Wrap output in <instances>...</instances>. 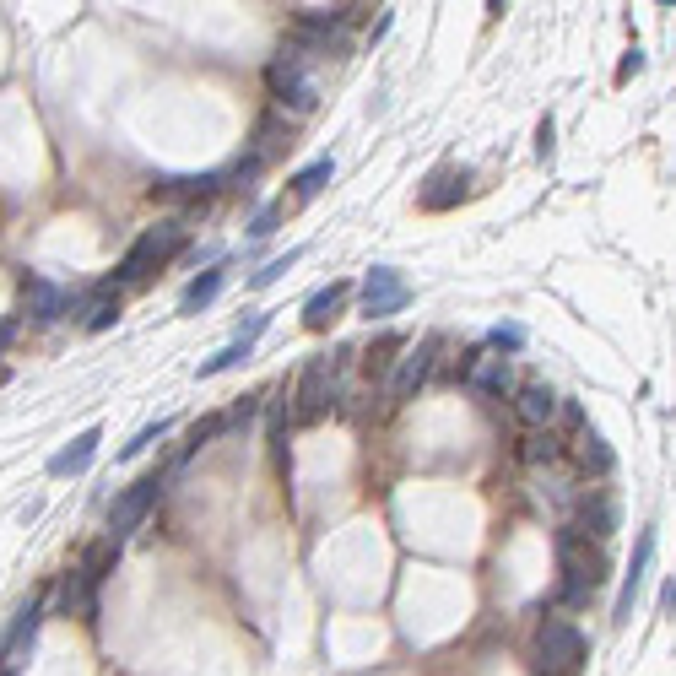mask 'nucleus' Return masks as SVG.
I'll return each mask as SVG.
<instances>
[{
  "label": "nucleus",
  "instance_id": "nucleus-23",
  "mask_svg": "<svg viewBox=\"0 0 676 676\" xmlns=\"http://www.w3.org/2000/svg\"><path fill=\"white\" fill-rule=\"evenodd\" d=\"M114 563H119V541H98V547H87V558H82V579L87 585H98V579H109L114 574Z\"/></svg>",
  "mask_w": 676,
  "mask_h": 676
},
{
  "label": "nucleus",
  "instance_id": "nucleus-34",
  "mask_svg": "<svg viewBox=\"0 0 676 676\" xmlns=\"http://www.w3.org/2000/svg\"><path fill=\"white\" fill-rule=\"evenodd\" d=\"M552 152V119H541V130H536V157H547Z\"/></svg>",
  "mask_w": 676,
  "mask_h": 676
},
{
  "label": "nucleus",
  "instance_id": "nucleus-11",
  "mask_svg": "<svg viewBox=\"0 0 676 676\" xmlns=\"http://www.w3.org/2000/svg\"><path fill=\"white\" fill-rule=\"evenodd\" d=\"M574 530L579 536H595V541H606L617 530V503L601 493V487H590V498H579V520H574Z\"/></svg>",
  "mask_w": 676,
  "mask_h": 676
},
{
  "label": "nucleus",
  "instance_id": "nucleus-2",
  "mask_svg": "<svg viewBox=\"0 0 676 676\" xmlns=\"http://www.w3.org/2000/svg\"><path fill=\"white\" fill-rule=\"evenodd\" d=\"M265 87L276 92V103L293 114H314V103H320V87H314L309 76V55H303L298 44H287L282 55L265 65Z\"/></svg>",
  "mask_w": 676,
  "mask_h": 676
},
{
  "label": "nucleus",
  "instance_id": "nucleus-1",
  "mask_svg": "<svg viewBox=\"0 0 676 676\" xmlns=\"http://www.w3.org/2000/svg\"><path fill=\"white\" fill-rule=\"evenodd\" d=\"M558 568H563V585H558V601L563 606H585L595 585L606 579V552H595L574 525L558 530Z\"/></svg>",
  "mask_w": 676,
  "mask_h": 676
},
{
  "label": "nucleus",
  "instance_id": "nucleus-8",
  "mask_svg": "<svg viewBox=\"0 0 676 676\" xmlns=\"http://www.w3.org/2000/svg\"><path fill=\"white\" fill-rule=\"evenodd\" d=\"M649 563H655V530H639L633 563H628V574H622V595H617V617H612V628H628V622H633V601H639V590H644Z\"/></svg>",
  "mask_w": 676,
  "mask_h": 676
},
{
  "label": "nucleus",
  "instance_id": "nucleus-35",
  "mask_svg": "<svg viewBox=\"0 0 676 676\" xmlns=\"http://www.w3.org/2000/svg\"><path fill=\"white\" fill-rule=\"evenodd\" d=\"M660 612H666V617H676V574L666 579V595H660Z\"/></svg>",
  "mask_w": 676,
  "mask_h": 676
},
{
  "label": "nucleus",
  "instance_id": "nucleus-9",
  "mask_svg": "<svg viewBox=\"0 0 676 676\" xmlns=\"http://www.w3.org/2000/svg\"><path fill=\"white\" fill-rule=\"evenodd\" d=\"M466 184H471V168L444 163V168H433V174H428V184H422V195H417V206H422V211H449V206L466 201Z\"/></svg>",
  "mask_w": 676,
  "mask_h": 676
},
{
  "label": "nucleus",
  "instance_id": "nucleus-7",
  "mask_svg": "<svg viewBox=\"0 0 676 676\" xmlns=\"http://www.w3.org/2000/svg\"><path fill=\"white\" fill-rule=\"evenodd\" d=\"M433 352H439V336H428L422 347H412L395 363V374H390V406H406L412 395L428 384V374H433Z\"/></svg>",
  "mask_w": 676,
  "mask_h": 676
},
{
  "label": "nucleus",
  "instance_id": "nucleus-3",
  "mask_svg": "<svg viewBox=\"0 0 676 676\" xmlns=\"http://www.w3.org/2000/svg\"><path fill=\"white\" fill-rule=\"evenodd\" d=\"M179 249H184V222H163V228L141 233L136 244L125 249V260H119L114 282H147V276L157 271V265H163V260H174Z\"/></svg>",
  "mask_w": 676,
  "mask_h": 676
},
{
  "label": "nucleus",
  "instance_id": "nucleus-19",
  "mask_svg": "<svg viewBox=\"0 0 676 676\" xmlns=\"http://www.w3.org/2000/svg\"><path fill=\"white\" fill-rule=\"evenodd\" d=\"M38 622H44V601H33V606H22L17 617H11V628H6V639H0V660L6 655H17L22 644H33V633H38Z\"/></svg>",
  "mask_w": 676,
  "mask_h": 676
},
{
  "label": "nucleus",
  "instance_id": "nucleus-25",
  "mask_svg": "<svg viewBox=\"0 0 676 676\" xmlns=\"http://www.w3.org/2000/svg\"><path fill=\"white\" fill-rule=\"evenodd\" d=\"M298 260H303V249H287L282 260H271V265H265V271H255V276H249V287H271V282H282V276L293 271Z\"/></svg>",
  "mask_w": 676,
  "mask_h": 676
},
{
  "label": "nucleus",
  "instance_id": "nucleus-27",
  "mask_svg": "<svg viewBox=\"0 0 676 676\" xmlns=\"http://www.w3.org/2000/svg\"><path fill=\"white\" fill-rule=\"evenodd\" d=\"M82 601H87V579H82V568H76V574H65V585H60V612H76Z\"/></svg>",
  "mask_w": 676,
  "mask_h": 676
},
{
  "label": "nucleus",
  "instance_id": "nucleus-21",
  "mask_svg": "<svg viewBox=\"0 0 676 676\" xmlns=\"http://www.w3.org/2000/svg\"><path fill=\"white\" fill-rule=\"evenodd\" d=\"M282 147H287V119L265 114L260 125H255V141H249V157H255V163H271Z\"/></svg>",
  "mask_w": 676,
  "mask_h": 676
},
{
  "label": "nucleus",
  "instance_id": "nucleus-10",
  "mask_svg": "<svg viewBox=\"0 0 676 676\" xmlns=\"http://www.w3.org/2000/svg\"><path fill=\"white\" fill-rule=\"evenodd\" d=\"M514 412H520L525 428H552V417L563 412V401L547 384H520V390H514Z\"/></svg>",
  "mask_w": 676,
  "mask_h": 676
},
{
  "label": "nucleus",
  "instance_id": "nucleus-32",
  "mask_svg": "<svg viewBox=\"0 0 676 676\" xmlns=\"http://www.w3.org/2000/svg\"><path fill=\"white\" fill-rule=\"evenodd\" d=\"M639 71H644V49L633 44V49H628V60L617 65V82H633V76H639Z\"/></svg>",
  "mask_w": 676,
  "mask_h": 676
},
{
  "label": "nucleus",
  "instance_id": "nucleus-12",
  "mask_svg": "<svg viewBox=\"0 0 676 676\" xmlns=\"http://www.w3.org/2000/svg\"><path fill=\"white\" fill-rule=\"evenodd\" d=\"M325 379H330V357H314L309 368H303V384H298V422H314L325 412Z\"/></svg>",
  "mask_w": 676,
  "mask_h": 676
},
{
  "label": "nucleus",
  "instance_id": "nucleus-22",
  "mask_svg": "<svg viewBox=\"0 0 676 676\" xmlns=\"http://www.w3.org/2000/svg\"><path fill=\"white\" fill-rule=\"evenodd\" d=\"M330 174H336V157H314L303 174H293V201H314V195L330 184Z\"/></svg>",
  "mask_w": 676,
  "mask_h": 676
},
{
  "label": "nucleus",
  "instance_id": "nucleus-20",
  "mask_svg": "<svg viewBox=\"0 0 676 676\" xmlns=\"http://www.w3.org/2000/svg\"><path fill=\"white\" fill-rule=\"evenodd\" d=\"M612 466H617V455L606 449L601 433H595V428L579 433V471H585V476H612Z\"/></svg>",
  "mask_w": 676,
  "mask_h": 676
},
{
  "label": "nucleus",
  "instance_id": "nucleus-28",
  "mask_svg": "<svg viewBox=\"0 0 676 676\" xmlns=\"http://www.w3.org/2000/svg\"><path fill=\"white\" fill-rule=\"evenodd\" d=\"M217 433H228V417H206V422H195V428H190V444H184V455H190V449H201V444H211Z\"/></svg>",
  "mask_w": 676,
  "mask_h": 676
},
{
  "label": "nucleus",
  "instance_id": "nucleus-33",
  "mask_svg": "<svg viewBox=\"0 0 676 676\" xmlns=\"http://www.w3.org/2000/svg\"><path fill=\"white\" fill-rule=\"evenodd\" d=\"M276 217H282V211H276V206H265V211H260V217H255V228H249V233H255V238H265V233H276Z\"/></svg>",
  "mask_w": 676,
  "mask_h": 676
},
{
  "label": "nucleus",
  "instance_id": "nucleus-4",
  "mask_svg": "<svg viewBox=\"0 0 676 676\" xmlns=\"http://www.w3.org/2000/svg\"><path fill=\"white\" fill-rule=\"evenodd\" d=\"M536 655H541V666H547L552 676H568L579 660H585V633H579L568 617H547L536 628Z\"/></svg>",
  "mask_w": 676,
  "mask_h": 676
},
{
  "label": "nucleus",
  "instance_id": "nucleus-29",
  "mask_svg": "<svg viewBox=\"0 0 676 676\" xmlns=\"http://www.w3.org/2000/svg\"><path fill=\"white\" fill-rule=\"evenodd\" d=\"M163 433H168V422H147V428H141L136 439H130L125 449H119V455H125V460H136L141 449H147V444H157V439H163Z\"/></svg>",
  "mask_w": 676,
  "mask_h": 676
},
{
  "label": "nucleus",
  "instance_id": "nucleus-36",
  "mask_svg": "<svg viewBox=\"0 0 676 676\" xmlns=\"http://www.w3.org/2000/svg\"><path fill=\"white\" fill-rule=\"evenodd\" d=\"M6 676H17V671H6Z\"/></svg>",
  "mask_w": 676,
  "mask_h": 676
},
{
  "label": "nucleus",
  "instance_id": "nucleus-24",
  "mask_svg": "<svg viewBox=\"0 0 676 676\" xmlns=\"http://www.w3.org/2000/svg\"><path fill=\"white\" fill-rule=\"evenodd\" d=\"M558 455H563L558 433H552V428H530V439H525V460H530V466H558Z\"/></svg>",
  "mask_w": 676,
  "mask_h": 676
},
{
  "label": "nucleus",
  "instance_id": "nucleus-5",
  "mask_svg": "<svg viewBox=\"0 0 676 676\" xmlns=\"http://www.w3.org/2000/svg\"><path fill=\"white\" fill-rule=\"evenodd\" d=\"M406 303H412V282H406L395 265H374V271L363 276V314L368 320H390Z\"/></svg>",
  "mask_w": 676,
  "mask_h": 676
},
{
  "label": "nucleus",
  "instance_id": "nucleus-15",
  "mask_svg": "<svg viewBox=\"0 0 676 676\" xmlns=\"http://www.w3.org/2000/svg\"><path fill=\"white\" fill-rule=\"evenodd\" d=\"M98 444H103V433H98V428L76 433V439L65 444L55 460H49V471H55V476H76V471H87V466H92V455H98Z\"/></svg>",
  "mask_w": 676,
  "mask_h": 676
},
{
  "label": "nucleus",
  "instance_id": "nucleus-31",
  "mask_svg": "<svg viewBox=\"0 0 676 676\" xmlns=\"http://www.w3.org/2000/svg\"><path fill=\"white\" fill-rule=\"evenodd\" d=\"M520 341H525L520 325H498L493 330V347H503V352H520Z\"/></svg>",
  "mask_w": 676,
  "mask_h": 676
},
{
  "label": "nucleus",
  "instance_id": "nucleus-26",
  "mask_svg": "<svg viewBox=\"0 0 676 676\" xmlns=\"http://www.w3.org/2000/svg\"><path fill=\"white\" fill-rule=\"evenodd\" d=\"M244 357H249V341H244V336H238V341H233V347H222L217 357H211V363H201V379H211V374H222V368H233V363H244Z\"/></svg>",
  "mask_w": 676,
  "mask_h": 676
},
{
  "label": "nucleus",
  "instance_id": "nucleus-13",
  "mask_svg": "<svg viewBox=\"0 0 676 676\" xmlns=\"http://www.w3.org/2000/svg\"><path fill=\"white\" fill-rule=\"evenodd\" d=\"M222 184H228V174H184V179H157L152 195H163V201H206Z\"/></svg>",
  "mask_w": 676,
  "mask_h": 676
},
{
  "label": "nucleus",
  "instance_id": "nucleus-17",
  "mask_svg": "<svg viewBox=\"0 0 676 676\" xmlns=\"http://www.w3.org/2000/svg\"><path fill=\"white\" fill-rule=\"evenodd\" d=\"M222 282H228V271H222V265H211V271H201V276H195L190 287H184V298H179V314H201L206 303L222 293Z\"/></svg>",
  "mask_w": 676,
  "mask_h": 676
},
{
  "label": "nucleus",
  "instance_id": "nucleus-16",
  "mask_svg": "<svg viewBox=\"0 0 676 676\" xmlns=\"http://www.w3.org/2000/svg\"><path fill=\"white\" fill-rule=\"evenodd\" d=\"M347 293H352V282H330V287H320L309 303H303V325L309 330H325L330 320L341 314V303H347Z\"/></svg>",
  "mask_w": 676,
  "mask_h": 676
},
{
  "label": "nucleus",
  "instance_id": "nucleus-30",
  "mask_svg": "<svg viewBox=\"0 0 676 676\" xmlns=\"http://www.w3.org/2000/svg\"><path fill=\"white\" fill-rule=\"evenodd\" d=\"M255 412H260V395H238V406L228 412V428H249V422H255Z\"/></svg>",
  "mask_w": 676,
  "mask_h": 676
},
{
  "label": "nucleus",
  "instance_id": "nucleus-14",
  "mask_svg": "<svg viewBox=\"0 0 676 676\" xmlns=\"http://www.w3.org/2000/svg\"><path fill=\"white\" fill-rule=\"evenodd\" d=\"M22 298H28L33 320H60V314L71 309V298H65L55 282H44V276H28V282H22Z\"/></svg>",
  "mask_w": 676,
  "mask_h": 676
},
{
  "label": "nucleus",
  "instance_id": "nucleus-6",
  "mask_svg": "<svg viewBox=\"0 0 676 676\" xmlns=\"http://www.w3.org/2000/svg\"><path fill=\"white\" fill-rule=\"evenodd\" d=\"M157 493H163V476H157V471H147L136 487H125V493L114 498V509H109V536H114V541H119V536H130V530H136V525L152 514Z\"/></svg>",
  "mask_w": 676,
  "mask_h": 676
},
{
  "label": "nucleus",
  "instance_id": "nucleus-18",
  "mask_svg": "<svg viewBox=\"0 0 676 676\" xmlns=\"http://www.w3.org/2000/svg\"><path fill=\"white\" fill-rule=\"evenodd\" d=\"M471 390H482V395H509V390H514L509 357H482V363H476V374H471Z\"/></svg>",
  "mask_w": 676,
  "mask_h": 676
}]
</instances>
